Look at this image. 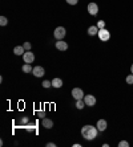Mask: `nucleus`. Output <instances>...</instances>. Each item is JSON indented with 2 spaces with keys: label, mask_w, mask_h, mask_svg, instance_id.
I'll list each match as a JSON object with an SVG mask.
<instances>
[{
  "label": "nucleus",
  "mask_w": 133,
  "mask_h": 147,
  "mask_svg": "<svg viewBox=\"0 0 133 147\" xmlns=\"http://www.w3.org/2000/svg\"><path fill=\"white\" fill-rule=\"evenodd\" d=\"M84 102H85V105L87 106H91V107H93L96 105V97L95 96H92V94H88V96H85L84 97Z\"/></svg>",
  "instance_id": "6"
},
{
  "label": "nucleus",
  "mask_w": 133,
  "mask_h": 147,
  "mask_svg": "<svg viewBox=\"0 0 133 147\" xmlns=\"http://www.w3.org/2000/svg\"><path fill=\"white\" fill-rule=\"evenodd\" d=\"M130 72H132V74H133V64H132V66H130Z\"/></svg>",
  "instance_id": "27"
},
{
  "label": "nucleus",
  "mask_w": 133,
  "mask_h": 147,
  "mask_svg": "<svg viewBox=\"0 0 133 147\" xmlns=\"http://www.w3.org/2000/svg\"><path fill=\"white\" fill-rule=\"evenodd\" d=\"M107 126H108V123H107V121L105 119H98L97 125H96V127H97L98 131H105L107 130Z\"/></svg>",
  "instance_id": "9"
},
{
  "label": "nucleus",
  "mask_w": 133,
  "mask_h": 147,
  "mask_svg": "<svg viewBox=\"0 0 133 147\" xmlns=\"http://www.w3.org/2000/svg\"><path fill=\"white\" fill-rule=\"evenodd\" d=\"M98 27V29H102V28H105V21L104 20H100L97 21V24H96Z\"/></svg>",
  "instance_id": "21"
},
{
  "label": "nucleus",
  "mask_w": 133,
  "mask_h": 147,
  "mask_svg": "<svg viewBox=\"0 0 133 147\" xmlns=\"http://www.w3.org/2000/svg\"><path fill=\"white\" fill-rule=\"evenodd\" d=\"M97 134H98L97 127H93L92 125H85V126L81 129V135L87 140H93L97 137Z\"/></svg>",
  "instance_id": "1"
},
{
  "label": "nucleus",
  "mask_w": 133,
  "mask_h": 147,
  "mask_svg": "<svg viewBox=\"0 0 133 147\" xmlns=\"http://www.w3.org/2000/svg\"><path fill=\"white\" fill-rule=\"evenodd\" d=\"M56 48L59 49V51H66V49H68V44H66L65 41H63V40H57Z\"/></svg>",
  "instance_id": "11"
},
{
  "label": "nucleus",
  "mask_w": 133,
  "mask_h": 147,
  "mask_svg": "<svg viewBox=\"0 0 133 147\" xmlns=\"http://www.w3.org/2000/svg\"><path fill=\"white\" fill-rule=\"evenodd\" d=\"M43 86H44V88H45V89H48V88H51V86H52V82L51 81H43Z\"/></svg>",
  "instance_id": "20"
},
{
  "label": "nucleus",
  "mask_w": 133,
  "mask_h": 147,
  "mask_svg": "<svg viewBox=\"0 0 133 147\" xmlns=\"http://www.w3.org/2000/svg\"><path fill=\"white\" fill-rule=\"evenodd\" d=\"M65 34H66V31L64 27H57L55 29V32H53V36H55L56 40H63L65 37Z\"/></svg>",
  "instance_id": "2"
},
{
  "label": "nucleus",
  "mask_w": 133,
  "mask_h": 147,
  "mask_svg": "<svg viewBox=\"0 0 133 147\" xmlns=\"http://www.w3.org/2000/svg\"><path fill=\"white\" fill-rule=\"evenodd\" d=\"M8 24V19L5 16H1L0 17V25H1V27H5V25Z\"/></svg>",
  "instance_id": "17"
},
{
  "label": "nucleus",
  "mask_w": 133,
  "mask_h": 147,
  "mask_svg": "<svg viewBox=\"0 0 133 147\" xmlns=\"http://www.w3.org/2000/svg\"><path fill=\"white\" fill-rule=\"evenodd\" d=\"M98 33V27L97 25H92V27L88 28V34L89 36H95V34Z\"/></svg>",
  "instance_id": "14"
},
{
  "label": "nucleus",
  "mask_w": 133,
  "mask_h": 147,
  "mask_svg": "<svg viewBox=\"0 0 133 147\" xmlns=\"http://www.w3.org/2000/svg\"><path fill=\"white\" fill-rule=\"evenodd\" d=\"M41 125H43V127H45V129H52V127H53L52 119H49V118H45V117L43 118Z\"/></svg>",
  "instance_id": "10"
},
{
  "label": "nucleus",
  "mask_w": 133,
  "mask_h": 147,
  "mask_svg": "<svg viewBox=\"0 0 133 147\" xmlns=\"http://www.w3.org/2000/svg\"><path fill=\"white\" fill-rule=\"evenodd\" d=\"M23 60H24L25 64H32L35 61V55L31 51H25V53L23 55Z\"/></svg>",
  "instance_id": "5"
},
{
  "label": "nucleus",
  "mask_w": 133,
  "mask_h": 147,
  "mask_svg": "<svg viewBox=\"0 0 133 147\" xmlns=\"http://www.w3.org/2000/svg\"><path fill=\"white\" fill-rule=\"evenodd\" d=\"M39 117H41V118H44V117H45V113H44V111H39Z\"/></svg>",
  "instance_id": "25"
},
{
  "label": "nucleus",
  "mask_w": 133,
  "mask_h": 147,
  "mask_svg": "<svg viewBox=\"0 0 133 147\" xmlns=\"http://www.w3.org/2000/svg\"><path fill=\"white\" fill-rule=\"evenodd\" d=\"M14 53L16 56H21V55H24L25 53V49L23 45H18V47H15L14 48Z\"/></svg>",
  "instance_id": "12"
},
{
  "label": "nucleus",
  "mask_w": 133,
  "mask_h": 147,
  "mask_svg": "<svg viewBox=\"0 0 133 147\" xmlns=\"http://www.w3.org/2000/svg\"><path fill=\"white\" fill-rule=\"evenodd\" d=\"M84 106H87V105H85V102H84V99H77L76 101V107L79 110H83L84 109Z\"/></svg>",
  "instance_id": "16"
},
{
  "label": "nucleus",
  "mask_w": 133,
  "mask_h": 147,
  "mask_svg": "<svg viewBox=\"0 0 133 147\" xmlns=\"http://www.w3.org/2000/svg\"><path fill=\"white\" fill-rule=\"evenodd\" d=\"M66 3L69 4V5H76L79 3V0H66Z\"/></svg>",
  "instance_id": "23"
},
{
  "label": "nucleus",
  "mask_w": 133,
  "mask_h": 147,
  "mask_svg": "<svg viewBox=\"0 0 133 147\" xmlns=\"http://www.w3.org/2000/svg\"><path fill=\"white\" fill-rule=\"evenodd\" d=\"M21 70H23L24 73H32L33 68L31 66V64H24V65H23V68H21Z\"/></svg>",
  "instance_id": "15"
},
{
  "label": "nucleus",
  "mask_w": 133,
  "mask_h": 147,
  "mask_svg": "<svg viewBox=\"0 0 133 147\" xmlns=\"http://www.w3.org/2000/svg\"><path fill=\"white\" fill-rule=\"evenodd\" d=\"M98 38L101 41H108L109 38H111V32L108 31V29H105V28H102V29H98Z\"/></svg>",
  "instance_id": "3"
},
{
  "label": "nucleus",
  "mask_w": 133,
  "mask_h": 147,
  "mask_svg": "<svg viewBox=\"0 0 133 147\" xmlns=\"http://www.w3.org/2000/svg\"><path fill=\"white\" fill-rule=\"evenodd\" d=\"M32 74L35 76V77H43V76L45 74V70H44V68L43 66H35L33 68V70H32Z\"/></svg>",
  "instance_id": "8"
},
{
  "label": "nucleus",
  "mask_w": 133,
  "mask_h": 147,
  "mask_svg": "<svg viewBox=\"0 0 133 147\" xmlns=\"http://www.w3.org/2000/svg\"><path fill=\"white\" fill-rule=\"evenodd\" d=\"M51 82H52V86H53V88H56V89H59V88H61V86H63V80L59 78V77L53 78Z\"/></svg>",
  "instance_id": "13"
},
{
  "label": "nucleus",
  "mask_w": 133,
  "mask_h": 147,
  "mask_svg": "<svg viewBox=\"0 0 133 147\" xmlns=\"http://www.w3.org/2000/svg\"><path fill=\"white\" fill-rule=\"evenodd\" d=\"M88 13L92 16H96L98 13V5L96 3H89L88 4Z\"/></svg>",
  "instance_id": "7"
},
{
  "label": "nucleus",
  "mask_w": 133,
  "mask_h": 147,
  "mask_svg": "<svg viewBox=\"0 0 133 147\" xmlns=\"http://www.w3.org/2000/svg\"><path fill=\"white\" fill-rule=\"evenodd\" d=\"M119 147H129V143H128L126 140H121L119 143Z\"/></svg>",
  "instance_id": "22"
},
{
  "label": "nucleus",
  "mask_w": 133,
  "mask_h": 147,
  "mask_svg": "<svg viewBox=\"0 0 133 147\" xmlns=\"http://www.w3.org/2000/svg\"><path fill=\"white\" fill-rule=\"evenodd\" d=\"M23 47H24L25 51H31V48H32V45H31V42H29V41L24 42V44H23Z\"/></svg>",
  "instance_id": "19"
},
{
  "label": "nucleus",
  "mask_w": 133,
  "mask_h": 147,
  "mask_svg": "<svg viewBox=\"0 0 133 147\" xmlns=\"http://www.w3.org/2000/svg\"><path fill=\"white\" fill-rule=\"evenodd\" d=\"M125 81H126V84H128V85H133V74L126 76Z\"/></svg>",
  "instance_id": "18"
},
{
  "label": "nucleus",
  "mask_w": 133,
  "mask_h": 147,
  "mask_svg": "<svg viewBox=\"0 0 133 147\" xmlns=\"http://www.w3.org/2000/svg\"><path fill=\"white\" fill-rule=\"evenodd\" d=\"M47 146H48V147H56V143H52V142H49V143H47Z\"/></svg>",
  "instance_id": "26"
},
{
  "label": "nucleus",
  "mask_w": 133,
  "mask_h": 147,
  "mask_svg": "<svg viewBox=\"0 0 133 147\" xmlns=\"http://www.w3.org/2000/svg\"><path fill=\"white\" fill-rule=\"evenodd\" d=\"M28 121H29L28 117H23V118H21V122H20V123H21V125H25V123H28Z\"/></svg>",
  "instance_id": "24"
},
{
  "label": "nucleus",
  "mask_w": 133,
  "mask_h": 147,
  "mask_svg": "<svg viewBox=\"0 0 133 147\" xmlns=\"http://www.w3.org/2000/svg\"><path fill=\"white\" fill-rule=\"evenodd\" d=\"M72 97L77 101V99H84L85 94H84V92H83V89H80V88H73V89H72Z\"/></svg>",
  "instance_id": "4"
}]
</instances>
